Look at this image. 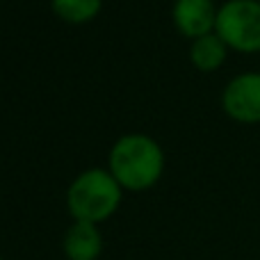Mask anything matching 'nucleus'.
<instances>
[{"mask_svg":"<svg viewBox=\"0 0 260 260\" xmlns=\"http://www.w3.org/2000/svg\"><path fill=\"white\" fill-rule=\"evenodd\" d=\"M112 176L130 189H142L153 185L162 171V151L151 137L128 135L114 144L110 153Z\"/></svg>","mask_w":260,"mask_h":260,"instance_id":"f257e3e1","label":"nucleus"},{"mask_svg":"<svg viewBox=\"0 0 260 260\" xmlns=\"http://www.w3.org/2000/svg\"><path fill=\"white\" fill-rule=\"evenodd\" d=\"M119 180L108 171L91 169L80 174L69 187V210L76 221H103L119 206Z\"/></svg>","mask_w":260,"mask_h":260,"instance_id":"f03ea898","label":"nucleus"},{"mask_svg":"<svg viewBox=\"0 0 260 260\" xmlns=\"http://www.w3.org/2000/svg\"><path fill=\"white\" fill-rule=\"evenodd\" d=\"M215 30L226 46L242 53H256L260 50V3L229 0L217 12Z\"/></svg>","mask_w":260,"mask_h":260,"instance_id":"7ed1b4c3","label":"nucleus"},{"mask_svg":"<svg viewBox=\"0 0 260 260\" xmlns=\"http://www.w3.org/2000/svg\"><path fill=\"white\" fill-rule=\"evenodd\" d=\"M224 110L242 123L260 121V73H242L229 82Z\"/></svg>","mask_w":260,"mask_h":260,"instance_id":"20e7f679","label":"nucleus"},{"mask_svg":"<svg viewBox=\"0 0 260 260\" xmlns=\"http://www.w3.org/2000/svg\"><path fill=\"white\" fill-rule=\"evenodd\" d=\"M176 25L189 37L210 35L217 23V12L212 0H178L174 7Z\"/></svg>","mask_w":260,"mask_h":260,"instance_id":"39448f33","label":"nucleus"},{"mask_svg":"<svg viewBox=\"0 0 260 260\" xmlns=\"http://www.w3.org/2000/svg\"><path fill=\"white\" fill-rule=\"evenodd\" d=\"M103 251V238L96 224L91 221H76L67 231L64 238V253L69 260H96Z\"/></svg>","mask_w":260,"mask_h":260,"instance_id":"423d86ee","label":"nucleus"},{"mask_svg":"<svg viewBox=\"0 0 260 260\" xmlns=\"http://www.w3.org/2000/svg\"><path fill=\"white\" fill-rule=\"evenodd\" d=\"M226 57V44L219 35H203L194 41L192 46V62L197 64L201 71H212L217 69Z\"/></svg>","mask_w":260,"mask_h":260,"instance_id":"0eeeda50","label":"nucleus"},{"mask_svg":"<svg viewBox=\"0 0 260 260\" xmlns=\"http://www.w3.org/2000/svg\"><path fill=\"white\" fill-rule=\"evenodd\" d=\"M101 7V0H53V9L67 21H87Z\"/></svg>","mask_w":260,"mask_h":260,"instance_id":"6e6552de","label":"nucleus"},{"mask_svg":"<svg viewBox=\"0 0 260 260\" xmlns=\"http://www.w3.org/2000/svg\"><path fill=\"white\" fill-rule=\"evenodd\" d=\"M0 260H3V258H0Z\"/></svg>","mask_w":260,"mask_h":260,"instance_id":"1a4fd4ad","label":"nucleus"},{"mask_svg":"<svg viewBox=\"0 0 260 260\" xmlns=\"http://www.w3.org/2000/svg\"><path fill=\"white\" fill-rule=\"evenodd\" d=\"M258 3H260V0H258Z\"/></svg>","mask_w":260,"mask_h":260,"instance_id":"9d476101","label":"nucleus"}]
</instances>
